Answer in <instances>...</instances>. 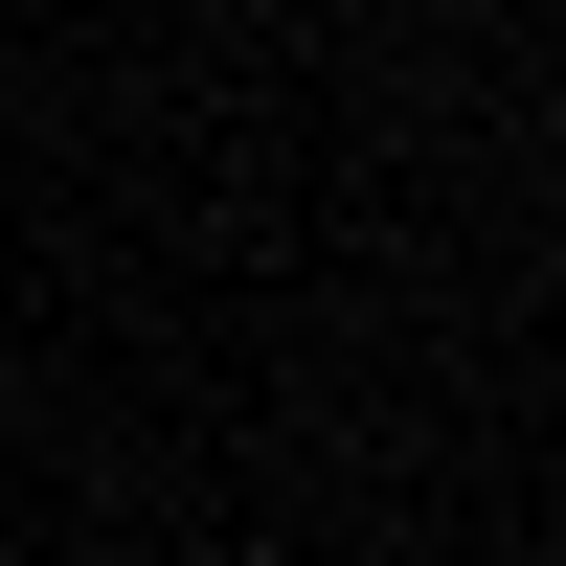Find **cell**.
Here are the masks:
<instances>
[]
</instances>
